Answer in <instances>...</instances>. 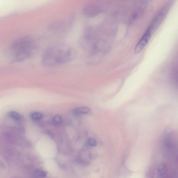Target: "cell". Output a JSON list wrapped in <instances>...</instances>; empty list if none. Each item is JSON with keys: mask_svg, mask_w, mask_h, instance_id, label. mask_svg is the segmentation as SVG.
Instances as JSON below:
<instances>
[{"mask_svg": "<svg viewBox=\"0 0 178 178\" xmlns=\"http://www.w3.org/2000/svg\"><path fill=\"white\" fill-rule=\"evenodd\" d=\"M9 116L10 118L16 121H20L23 120V116L19 113L15 111H10L9 113Z\"/></svg>", "mask_w": 178, "mask_h": 178, "instance_id": "obj_6", "label": "cell"}, {"mask_svg": "<svg viewBox=\"0 0 178 178\" xmlns=\"http://www.w3.org/2000/svg\"><path fill=\"white\" fill-rule=\"evenodd\" d=\"M76 55L75 50L67 44H54L44 52L42 56V63L47 67H54L71 61Z\"/></svg>", "mask_w": 178, "mask_h": 178, "instance_id": "obj_2", "label": "cell"}, {"mask_svg": "<svg viewBox=\"0 0 178 178\" xmlns=\"http://www.w3.org/2000/svg\"><path fill=\"white\" fill-rule=\"evenodd\" d=\"M38 45L35 40L30 36L18 38L9 48L10 57L15 62H21L29 59L37 52Z\"/></svg>", "mask_w": 178, "mask_h": 178, "instance_id": "obj_3", "label": "cell"}, {"mask_svg": "<svg viewBox=\"0 0 178 178\" xmlns=\"http://www.w3.org/2000/svg\"><path fill=\"white\" fill-rule=\"evenodd\" d=\"M62 117L59 115H55L53 118V122L55 124L60 125L62 123Z\"/></svg>", "mask_w": 178, "mask_h": 178, "instance_id": "obj_9", "label": "cell"}, {"mask_svg": "<svg viewBox=\"0 0 178 178\" xmlns=\"http://www.w3.org/2000/svg\"><path fill=\"white\" fill-rule=\"evenodd\" d=\"M32 176L35 177H44L47 176V172L41 169L36 170L34 171Z\"/></svg>", "mask_w": 178, "mask_h": 178, "instance_id": "obj_7", "label": "cell"}, {"mask_svg": "<svg viewBox=\"0 0 178 178\" xmlns=\"http://www.w3.org/2000/svg\"><path fill=\"white\" fill-rule=\"evenodd\" d=\"M87 144L89 146L95 147L97 145V142L96 139L90 138L88 139V141H87Z\"/></svg>", "mask_w": 178, "mask_h": 178, "instance_id": "obj_10", "label": "cell"}, {"mask_svg": "<svg viewBox=\"0 0 178 178\" xmlns=\"http://www.w3.org/2000/svg\"><path fill=\"white\" fill-rule=\"evenodd\" d=\"M152 32V31L148 28L142 37L135 46L134 49L135 53L138 54L142 51L148 43Z\"/></svg>", "mask_w": 178, "mask_h": 178, "instance_id": "obj_4", "label": "cell"}, {"mask_svg": "<svg viewBox=\"0 0 178 178\" xmlns=\"http://www.w3.org/2000/svg\"><path fill=\"white\" fill-rule=\"evenodd\" d=\"M149 175L178 178V132L168 129L161 135L155 149Z\"/></svg>", "mask_w": 178, "mask_h": 178, "instance_id": "obj_1", "label": "cell"}, {"mask_svg": "<svg viewBox=\"0 0 178 178\" xmlns=\"http://www.w3.org/2000/svg\"><path fill=\"white\" fill-rule=\"evenodd\" d=\"M42 117L41 113L38 112H32L30 115V117L32 120L35 121L40 120L42 118Z\"/></svg>", "mask_w": 178, "mask_h": 178, "instance_id": "obj_8", "label": "cell"}, {"mask_svg": "<svg viewBox=\"0 0 178 178\" xmlns=\"http://www.w3.org/2000/svg\"><path fill=\"white\" fill-rule=\"evenodd\" d=\"M90 109L88 107H81L75 108L73 113L74 115H78L82 114H88L90 112Z\"/></svg>", "mask_w": 178, "mask_h": 178, "instance_id": "obj_5", "label": "cell"}]
</instances>
